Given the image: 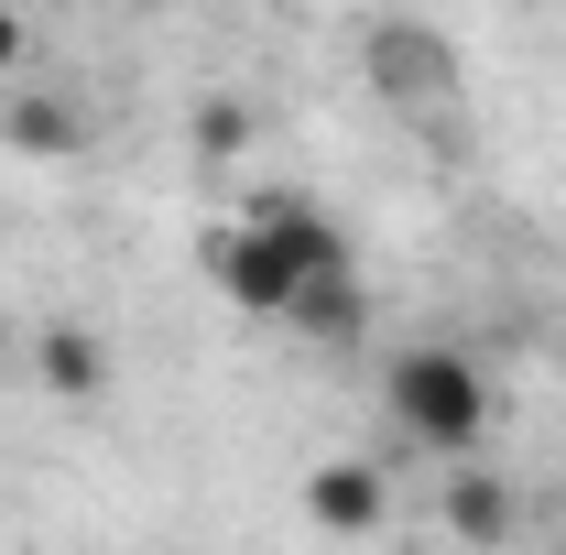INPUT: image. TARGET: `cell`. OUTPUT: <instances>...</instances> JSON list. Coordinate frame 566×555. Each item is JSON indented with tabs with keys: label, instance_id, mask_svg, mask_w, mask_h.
<instances>
[{
	"label": "cell",
	"instance_id": "6da1fadb",
	"mask_svg": "<svg viewBox=\"0 0 566 555\" xmlns=\"http://www.w3.org/2000/svg\"><path fill=\"white\" fill-rule=\"evenodd\" d=\"M208 283L240 316H262L283 338H316V348L359 338V316H370L349 240L316 197H251L229 229H208Z\"/></svg>",
	"mask_w": 566,
	"mask_h": 555
},
{
	"label": "cell",
	"instance_id": "7a4b0ae2",
	"mask_svg": "<svg viewBox=\"0 0 566 555\" xmlns=\"http://www.w3.org/2000/svg\"><path fill=\"white\" fill-rule=\"evenodd\" d=\"M381 415H392V436L424 447V458H480V436H491V370L458 338H415L381 370Z\"/></svg>",
	"mask_w": 566,
	"mask_h": 555
},
{
	"label": "cell",
	"instance_id": "3957f363",
	"mask_svg": "<svg viewBox=\"0 0 566 555\" xmlns=\"http://www.w3.org/2000/svg\"><path fill=\"white\" fill-rule=\"evenodd\" d=\"M370 87L403 109H447L458 98V44L424 22H370Z\"/></svg>",
	"mask_w": 566,
	"mask_h": 555
},
{
	"label": "cell",
	"instance_id": "277c9868",
	"mask_svg": "<svg viewBox=\"0 0 566 555\" xmlns=\"http://www.w3.org/2000/svg\"><path fill=\"white\" fill-rule=\"evenodd\" d=\"M436 523H447L469 555H491V545H512V534H523V512H512V480H501V469H480V458H447Z\"/></svg>",
	"mask_w": 566,
	"mask_h": 555
},
{
	"label": "cell",
	"instance_id": "5b68a950",
	"mask_svg": "<svg viewBox=\"0 0 566 555\" xmlns=\"http://www.w3.org/2000/svg\"><path fill=\"white\" fill-rule=\"evenodd\" d=\"M381 512H392V480H381L370 458H327V469H305V523H316V534L359 545V534H381Z\"/></svg>",
	"mask_w": 566,
	"mask_h": 555
},
{
	"label": "cell",
	"instance_id": "8992f818",
	"mask_svg": "<svg viewBox=\"0 0 566 555\" xmlns=\"http://www.w3.org/2000/svg\"><path fill=\"white\" fill-rule=\"evenodd\" d=\"M0 142H11V153H33V164H66L76 142H87V121H76L66 98H44V87H22V98L0 109Z\"/></svg>",
	"mask_w": 566,
	"mask_h": 555
},
{
	"label": "cell",
	"instance_id": "52a82bcc",
	"mask_svg": "<svg viewBox=\"0 0 566 555\" xmlns=\"http://www.w3.org/2000/svg\"><path fill=\"white\" fill-rule=\"evenodd\" d=\"M33 359H44V381H55L66 404H87V392H109V348L87 338L76 316H55V327H33Z\"/></svg>",
	"mask_w": 566,
	"mask_h": 555
},
{
	"label": "cell",
	"instance_id": "ba28073f",
	"mask_svg": "<svg viewBox=\"0 0 566 555\" xmlns=\"http://www.w3.org/2000/svg\"><path fill=\"white\" fill-rule=\"evenodd\" d=\"M33 66V33H22V22H11V11H0V87H11V76Z\"/></svg>",
	"mask_w": 566,
	"mask_h": 555
},
{
	"label": "cell",
	"instance_id": "9c48e42d",
	"mask_svg": "<svg viewBox=\"0 0 566 555\" xmlns=\"http://www.w3.org/2000/svg\"><path fill=\"white\" fill-rule=\"evenodd\" d=\"M556 555H566V501H556Z\"/></svg>",
	"mask_w": 566,
	"mask_h": 555
},
{
	"label": "cell",
	"instance_id": "30bf717a",
	"mask_svg": "<svg viewBox=\"0 0 566 555\" xmlns=\"http://www.w3.org/2000/svg\"><path fill=\"white\" fill-rule=\"evenodd\" d=\"M0 338H11V305H0Z\"/></svg>",
	"mask_w": 566,
	"mask_h": 555
},
{
	"label": "cell",
	"instance_id": "8fae6325",
	"mask_svg": "<svg viewBox=\"0 0 566 555\" xmlns=\"http://www.w3.org/2000/svg\"><path fill=\"white\" fill-rule=\"evenodd\" d=\"M132 11H164V0H132Z\"/></svg>",
	"mask_w": 566,
	"mask_h": 555
}]
</instances>
